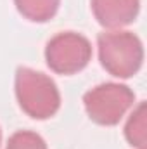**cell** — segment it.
Masks as SVG:
<instances>
[{
    "instance_id": "cell-1",
    "label": "cell",
    "mask_w": 147,
    "mask_h": 149,
    "mask_svg": "<svg viewBox=\"0 0 147 149\" xmlns=\"http://www.w3.org/2000/svg\"><path fill=\"white\" fill-rule=\"evenodd\" d=\"M14 92L19 108L33 120H49L61 108L55 81L45 73L19 66L14 76Z\"/></svg>"
},
{
    "instance_id": "cell-2",
    "label": "cell",
    "mask_w": 147,
    "mask_h": 149,
    "mask_svg": "<svg viewBox=\"0 0 147 149\" xmlns=\"http://www.w3.org/2000/svg\"><path fill=\"white\" fill-rule=\"evenodd\" d=\"M101 66L116 78H132L144 63L142 40L133 31L107 30L97 37Z\"/></svg>"
},
{
    "instance_id": "cell-3",
    "label": "cell",
    "mask_w": 147,
    "mask_h": 149,
    "mask_svg": "<svg viewBox=\"0 0 147 149\" xmlns=\"http://www.w3.org/2000/svg\"><path fill=\"white\" fill-rule=\"evenodd\" d=\"M135 94L123 83H101L83 95V106L88 118L102 127L118 125L133 106Z\"/></svg>"
},
{
    "instance_id": "cell-4",
    "label": "cell",
    "mask_w": 147,
    "mask_h": 149,
    "mask_svg": "<svg viewBox=\"0 0 147 149\" xmlns=\"http://www.w3.org/2000/svg\"><path fill=\"white\" fill-rule=\"evenodd\" d=\"M92 43L76 31H61L45 45L47 66L57 74L80 73L92 61Z\"/></svg>"
},
{
    "instance_id": "cell-5",
    "label": "cell",
    "mask_w": 147,
    "mask_h": 149,
    "mask_svg": "<svg viewBox=\"0 0 147 149\" xmlns=\"http://www.w3.org/2000/svg\"><path fill=\"white\" fill-rule=\"evenodd\" d=\"M90 3L97 23L107 30L132 24L140 12V0H92Z\"/></svg>"
},
{
    "instance_id": "cell-6",
    "label": "cell",
    "mask_w": 147,
    "mask_h": 149,
    "mask_svg": "<svg viewBox=\"0 0 147 149\" xmlns=\"http://www.w3.org/2000/svg\"><path fill=\"white\" fill-rule=\"evenodd\" d=\"M17 12L31 23L50 21L61 5V0H14Z\"/></svg>"
},
{
    "instance_id": "cell-7",
    "label": "cell",
    "mask_w": 147,
    "mask_h": 149,
    "mask_svg": "<svg viewBox=\"0 0 147 149\" xmlns=\"http://www.w3.org/2000/svg\"><path fill=\"white\" fill-rule=\"evenodd\" d=\"M125 139L132 148L146 149L147 148V108L142 101L130 114L125 125Z\"/></svg>"
},
{
    "instance_id": "cell-8",
    "label": "cell",
    "mask_w": 147,
    "mask_h": 149,
    "mask_svg": "<svg viewBox=\"0 0 147 149\" xmlns=\"http://www.w3.org/2000/svg\"><path fill=\"white\" fill-rule=\"evenodd\" d=\"M5 149H47V142L37 132L17 130L9 137Z\"/></svg>"
},
{
    "instance_id": "cell-9",
    "label": "cell",
    "mask_w": 147,
    "mask_h": 149,
    "mask_svg": "<svg viewBox=\"0 0 147 149\" xmlns=\"http://www.w3.org/2000/svg\"><path fill=\"white\" fill-rule=\"evenodd\" d=\"M0 144H2V128H0Z\"/></svg>"
}]
</instances>
